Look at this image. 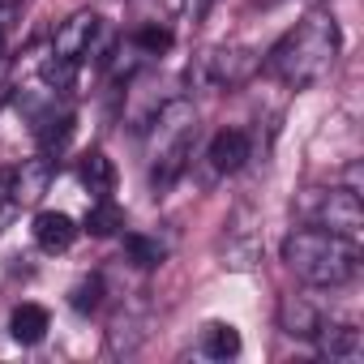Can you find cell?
<instances>
[{"label": "cell", "mask_w": 364, "mask_h": 364, "mask_svg": "<svg viewBox=\"0 0 364 364\" xmlns=\"http://www.w3.org/2000/svg\"><path fill=\"white\" fill-rule=\"evenodd\" d=\"M52 176H56V159H48V154H39V159H31V163H22V167H14V185H9V198L14 202H39L43 193H48V185H52Z\"/></svg>", "instance_id": "8"}, {"label": "cell", "mask_w": 364, "mask_h": 364, "mask_svg": "<svg viewBox=\"0 0 364 364\" xmlns=\"http://www.w3.org/2000/svg\"><path fill=\"white\" fill-rule=\"evenodd\" d=\"M338 52H343V35H338V22L330 14H309L296 31H287L274 52H270V73L291 86V90H309L317 86L321 77H330V69L338 65Z\"/></svg>", "instance_id": "1"}, {"label": "cell", "mask_w": 364, "mask_h": 364, "mask_svg": "<svg viewBox=\"0 0 364 364\" xmlns=\"http://www.w3.org/2000/svg\"><path fill=\"white\" fill-rule=\"evenodd\" d=\"M69 304L77 309V313H95L99 304H103V279L99 274H90V279H82L73 291H69Z\"/></svg>", "instance_id": "19"}, {"label": "cell", "mask_w": 364, "mask_h": 364, "mask_svg": "<svg viewBox=\"0 0 364 364\" xmlns=\"http://www.w3.org/2000/svg\"><path fill=\"white\" fill-rule=\"evenodd\" d=\"M9 69V48H5V39H0V73Z\"/></svg>", "instance_id": "22"}, {"label": "cell", "mask_w": 364, "mask_h": 364, "mask_svg": "<svg viewBox=\"0 0 364 364\" xmlns=\"http://www.w3.org/2000/svg\"><path fill=\"white\" fill-rule=\"evenodd\" d=\"M95 35H99V18L95 14H73L69 22H60V31L52 35V56H60V60H82V56H90V43H95Z\"/></svg>", "instance_id": "6"}, {"label": "cell", "mask_w": 364, "mask_h": 364, "mask_svg": "<svg viewBox=\"0 0 364 364\" xmlns=\"http://www.w3.org/2000/svg\"><path fill=\"white\" fill-rule=\"evenodd\" d=\"M321 326V313L304 300V296H283L279 300V330L291 338H313Z\"/></svg>", "instance_id": "10"}, {"label": "cell", "mask_w": 364, "mask_h": 364, "mask_svg": "<svg viewBox=\"0 0 364 364\" xmlns=\"http://www.w3.org/2000/svg\"><path fill=\"white\" fill-rule=\"evenodd\" d=\"M0 5H5V9H9V5H14V0H0Z\"/></svg>", "instance_id": "24"}, {"label": "cell", "mask_w": 364, "mask_h": 364, "mask_svg": "<svg viewBox=\"0 0 364 364\" xmlns=\"http://www.w3.org/2000/svg\"><path fill=\"white\" fill-rule=\"evenodd\" d=\"M249 154H253V141H249L245 129H223V133H215V137H210V150H206V159H210V167H215L219 176L240 171V167L249 163Z\"/></svg>", "instance_id": "7"}, {"label": "cell", "mask_w": 364, "mask_h": 364, "mask_svg": "<svg viewBox=\"0 0 364 364\" xmlns=\"http://www.w3.org/2000/svg\"><path fill=\"white\" fill-rule=\"evenodd\" d=\"M202 351H206L210 360H232V355H240V330L228 326V321H210L206 334H202Z\"/></svg>", "instance_id": "15"}, {"label": "cell", "mask_w": 364, "mask_h": 364, "mask_svg": "<svg viewBox=\"0 0 364 364\" xmlns=\"http://www.w3.org/2000/svg\"><path fill=\"white\" fill-rule=\"evenodd\" d=\"M206 5H210V0H163V9L171 18H180V22H202Z\"/></svg>", "instance_id": "20"}, {"label": "cell", "mask_w": 364, "mask_h": 364, "mask_svg": "<svg viewBox=\"0 0 364 364\" xmlns=\"http://www.w3.org/2000/svg\"><path fill=\"white\" fill-rule=\"evenodd\" d=\"M317 351L326 360H360L364 355V334L351 326V321H334V326H317Z\"/></svg>", "instance_id": "9"}, {"label": "cell", "mask_w": 364, "mask_h": 364, "mask_svg": "<svg viewBox=\"0 0 364 364\" xmlns=\"http://www.w3.org/2000/svg\"><path fill=\"white\" fill-rule=\"evenodd\" d=\"M124 228V210L112 202V198H95V206H90V215H86V232L90 236H112V232H120Z\"/></svg>", "instance_id": "16"}, {"label": "cell", "mask_w": 364, "mask_h": 364, "mask_svg": "<svg viewBox=\"0 0 364 364\" xmlns=\"http://www.w3.org/2000/svg\"><path fill=\"white\" fill-rule=\"evenodd\" d=\"M309 219H313V228H326L334 236L360 240V232H364L360 193L355 189H317V198L309 202Z\"/></svg>", "instance_id": "4"}, {"label": "cell", "mask_w": 364, "mask_h": 364, "mask_svg": "<svg viewBox=\"0 0 364 364\" xmlns=\"http://www.w3.org/2000/svg\"><path fill=\"white\" fill-rule=\"evenodd\" d=\"M5 219H9V206H0V228H5Z\"/></svg>", "instance_id": "23"}, {"label": "cell", "mask_w": 364, "mask_h": 364, "mask_svg": "<svg viewBox=\"0 0 364 364\" xmlns=\"http://www.w3.org/2000/svg\"><path fill=\"white\" fill-rule=\"evenodd\" d=\"M77 176H82V185H86L95 198H107V193H112V185H116V167H112V159H107L103 150H90V154H82V167H77Z\"/></svg>", "instance_id": "14"}, {"label": "cell", "mask_w": 364, "mask_h": 364, "mask_svg": "<svg viewBox=\"0 0 364 364\" xmlns=\"http://www.w3.org/2000/svg\"><path fill=\"white\" fill-rule=\"evenodd\" d=\"M253 73H257V52L253 48H215V52L202 56V69H198V77L215 90H236Z\"/></svg>", "instance_id": "5"}, {"label": "cell", "mask_w": 364, "mask_h": 364, "mask_svg": "<svg viewBox=\"0 0 364 364\" xmlns=\"http://www.w3.org/2000/svg\"><path fill=\"white\" fill-rule=\"evenodd\" d=\"M35 240H39V249H48V253H65V249L77 240V223H73L69 215H60V210H43V215L35 219Z\"/></svg>", "instance_id": "12"}, {"label": "cell", "mask_w": 364, "mask_h": 364, "mask_svg": "<svg viewBox=\"0 0 364 364\" xmlns=\"http://www.w3.org/2000/svg\"><path fill=\"white\" fill-rule=\"evenodd\" d=\"M48 326H52V317H48V309H43V304H18V309H14V317H9V334H14L18 343H26V347L43 343Z\"/></svg>", "instance_id": "13"}, {"label": "cell", "mask_w": 364, "mask_h": 364, "mask_svg": "<svg viewBox=\"0 0 364 364\" xmlns=\"http://www.w3.org/2000/svg\"><path fill=\"white\" fill-rule=\"evenodd\" d=\"M283 262L309 287H343L360 266V249L355 240L334 236L326 228H296L283 240Z\"/></svg>", "instance_id": "2"}, {"label": "cell", "mask_w": 364, "mask_h": 364, "mask_svg": "<svg viewBox=\"0 0 364 364\" xmlns=\"http://www.w3.org/2000/svg\"><path fill=\"white\" fill-rule=\"evenodd\" d=\"M171 43H176V35H171L167 26H141V31H133V48L146 52V56H159V52H167Z\"/></svg>", "instance_id": "18"}, {"label": "cell", "mask_w": 364, "mask_h": 364, "mask_svg": "<svg viewBox=\"0 0 364 364\" xmlns=\"http://www.w3.org/2000/svg\"><path fill=\"white\" fill-rule=\"evenodd\" d=\"M9 185H14V171H9V167H0V202L9 198Z\"/></svg>", "instance_id": "21"}, {"label": "cell", "mask_w": 364, "mask_h": 364, "mask_svg": "<svg viewBox=\"0 0 364 364\" xmlns=\"http://www.w3.org/2000/svg\"><path fill=\"white\" fill-rule=\"evenodd\" d=\"M124 253H129L133 266L150 270V266H159V262L167 257V245H163L159 236H141V232H133V236H124Z\"/></svg>", "instance_id": "17"}, {"label": "cell", "mask_w": 364, "mask_h": 364, "mask_svg": "<svg viewBox=\"0 0 364 364\" xmlns=\"http://www.w3.org/2000/svg\"><path fill=\"white\" fill-rule=\"evenodd\" d=\"M150 189L167 193L180 171H185L189 154H193V137H198V107L189 99H171L154 112L150 120Z\"/></svg>", "instance_id": "3"}, {"label": "cell", "mask_w": 364, "mask_h": 364, "mask_svg": "<svg viewBox=\"0 0 364 364\" xmlns=\"http://www.w3.org/2000/svg\"><path fill=\"white\" fill-rule=\"evenodd\" d=\"M35 137H39V150L48 159L60 154L69 146V137H73V112H56V103H52L43 116H35Z\"/></svg>", "instance_id": "11"}]
</instances>
